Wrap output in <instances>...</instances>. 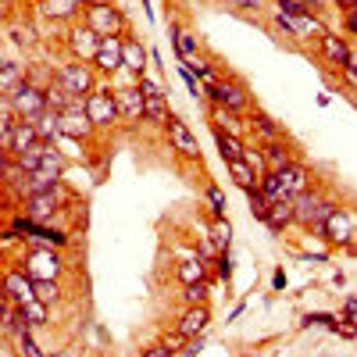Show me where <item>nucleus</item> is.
<instances>
[{
  "mask_svg": "<svg viewBox=\"0 0 357 357\" xmlns=\"http://www.w3.org/2000/svg\"><path fill=\"white\" fill-rule=\"evenodd\" d=\"M207 204H211V211H215L218 218L225 215V207H229V204H225V193H222L218 186H207Z\"/></svg>",
  "mask_w": 357,
  "mask_h": 357,
  "instance_id": "c03bdc74",
  "label": "nucleus"
},
{
  "mask_svg": "<svg viewBox=\"0 0 357 357\" xmlns=\"http://www.w3.org/2000/svg\"><path fill=\"white\" fill-rule=\"evenodd\" d=\"M340 72H343V79H347L350 86H357V65H350V61H347V65H343Z\"/></svg>",
  "mask_w": 357,
  "mask_h": 357,
  "instance_id": "3c124183",
  "label": "nucleus"
},
{
  "mask_svg": "<svg viewBox=\"0 0 357 357\" xmlns=\"http://www.w3.org/2000/svg\"><path fill=\"white\" fill-rule=\"evenodd\" d=\"M143 122H151V126H168V107H165V97H146Z\"/></svg>",
  "mask_w": 357,
  "mask_h": 357,
  "instance_id": "f704fd0d",
  "label": "nucleus"
},
{
  "mask_svg": "<svg viewBox=\"0 0 357 357\" xmlns=\"http://www.w3.org/2000/svg\"><path fill=\"white\" fill-rule=\"evenodd\" d=\"M18 321L29 325V329H40V325H47V304H43V301L25 304V307L18 311Z\"/></svg>",
  "mask_w": 357,
  "mask_h": 357,
  "instance_id": "2f4dec72",
  "label": "nucleus"
},
{
  "mask_svg": "<svg viewBox=\"0 0 357 357\" xmlns=\"http://www.w3.org/2000/svg\"><path fill=\"white\" fill-rule=\"evenodd\" d=\"M354 11H357V8H354Z\"/></svg>",
  "mask_w": 357,
  "mask_h": 357,
  "instance_id": "052dcab7",
  "label": "nucleus"
},
{
  "mask_svg": "<svg viewBox=\"0 0 357 357\" xmlns=\"http://www.w3.org/2000/svg\"><path fill=\"white\" fill-rule=\"evenodd\" d=\"M275 22L286 29L289 36H296V40H321L329 29H325L321 22H318V15H311V11H301V15H289V11H279L275 8Z\"/></svg>",
  "mask_w": 357,
  "mask_h": 357,
  "instance_id": "39448f33",
  "label": "nucleus"
},
{
  "mask_svg": "<svg viewBox=\"0 0 357 357\" xmlns=\"http://www.w3.org/2000/svg\"><path fill=\"white\" fill-rule=\"evenodd\" d=\"M57 296H61V286L57 282H36V301L50 304V301H57Z\"/></svg>",
  "mask_w": 357,
  "mask_h": 357,
  "instance_id": "a18cd8bd",
  "label": "nucleus"
},
{
  "mask_svg": "<svg viewBox=\"0 0 357 357\" xmlns=\"http://www.w3.org/2000/svg\"><path fill=\"white\" fill-rule=\"evenodd\" d=\"M318 236H325V240H333V243L347 247V243L354 240V222H350V215L343 211V207H336V211L329 215V222H325V229H321Z\"/></svg>",
  "mask_w": 357,
  "mask_h": 357,
  "instance_id": "ddd939ff",
  "label": "nucleus"
},
{
  "mask_svg": "<svg viewBox=\"0 0 357 357\" xmlns=\"http://www.w3.org/2000/svg\"><path fill=\"white\" fill-rule=\"evenodd\" d=\"M47 146H50V143H36V146H29V151L15 154L18 168H22L25 175H33V172H40V168H43V154H47Z\"/></svg>",
  "mask_w": 357,
  "mask_h": 357,
  "instance_id": "bb28decb",
  "label": "nucleus"
},
{
  "mask_svg": "<svg viewBox=\"0 0 357 357\" xmlns=\"http://www.w3.org/2000/svg\"><path fill=\"white\" fill-rule=\"evenodd\" d=\"M264 143H279L282 139V126L275 122V118H268V114H261V111H254V118H250V122H247Z\"/></svg>",
  "mask_w": 357,
  "mask_h": 357,
  "instance_id": "412c9836",
  "label": "nucleus"
},
{
  "mask_svg": "<svg viewBox=\"0 0 357 357\" xmlns=\"http://www.w3.org/2000/svg\"><path fill=\"white\" fill-rule=\"evenodd\" d=\"M318 50H321V57H325V61H329V65H347L350 61V57H354V50H350V43L343 40V36H336V33H325L321 40H318Z\"/></svg>",
  "mask_w": 357,
  "mask_h": 357,
  "instance_id": "4468645a",
  "label": "nucleus"
},
{
  "mask_svg": "<svg viewBox=\"0 0 357 357\" xmlns=\"http://www.w3.org/2000/svg\"><path fill=\"white\" fill-rule=\"evenodd\" d=\"M161 343H165V347H168V350L175 354V350H183V343H186V336H183V333H178V329H175V333H172V336H165Z\"/></svg>",
  "mask_w": 357,
  "mask_h": 357,
  "instance_id": "09e8293b",
  "label": "nucleus"
},
{
  "mask_svg": "<svg viewBox=\"0 0 357 357\" xmlns=\"http://www.w3.org/2000/svg\"><path fill=\"white\" fill-rule=\"evenodd\" d=\"M143 357H172V350H168L165 343H154V347H146V350H143Z\"/></svg>",
  "mask_w": 357,
  "mask_h": 357,
  "instance_id": "8fccbe9b",
  "label": "nucleus"
},
{
  "mask_svg": "<svg viewBox=\"0 0 357 357\" xmlns=\"http://www.w3.org/2000/svg\"><path fill=\"white\" fill-rule=\"evenodd\" d=\"M36 143H40L36 126H33V122H18L15 139H11V154H22V151H29V146H36Z\"/></svg>",
  "mask_w": 357,
  "mask_h": 357,
  "instance_id": "cd10ccee",
  "label": "nucleus"
},
{
  "mask_svg": "<svg viewBox=\"0 0 357 357\" xmlns=\"http://www.w3.org/2000/svg\"><path fill=\"white\" fill-rule=\"evenodd\" d=\"M25 72L29 65H15V61H4V68H0V89L4 93H11V89H18L25 82Z\"/></svg>",
  "mask_w": 357,
  "mask_h": 357,
  "instance_id": "c756f323",
  "label": "nucleus"
},
{
  "mask_svg": "<svg viewBox=\"0 0 357 357\" xmlns=\"http://www.w3.org/2000/svg\"><path fill=\"white\" fill-rule=\"evenodd\" d=\"M229 175L240 183L243 190H254V186H261V178H257V172L247 165V161H229Z\"/></svg>",
  "mask_w": 357,
  "mask_h": 357,
  "instance_id": "473e14b6",
  "label": "nucleus"
},
{
  "mask_svg": "<svg viewBox=\"0 0 357 357\" xmlns=\"http://www.w3.org/2000/svg\"><path fill=\"white\" fill-rule=\"evenodd\" d=\"M211 122H215V129L225 126V132H240V129H243V122L236 118V111H229V107H222V104L211 107Z\"/></svg>",
  "mask_w": 357,
  "mask_h": 357,
  "instance_id": "72a5a7b5",
  "label": "nucleus"
},
{
  "mask_svg": "<svg viewBox=\"0 0 357 357\" xmlns=\"http://www.w3.org/2000/svg\"><path fill=\"white\" fill-rule=\"evenodd\" d=\"M261 193L272 200V204L293 200V193L286 190V183H282V175H279V172H264V175H261Z\"/></svg>",
  "mask_w": 357,
  "mask_h": 357,
  "instance_id": "4be33fe9",
  "label": "nucleus"
},
{
  "mask_svg": "<svg viewBox=\"0 0 357 357\" xmlns=\"http://www.w3.org/2000/svg\"><path fill=\"white\" fill-rule=\"evenodd\" d=\"M293 222H296V204H293V200L272 204V215H268V225H272V229H289Z\"/></svg>",
  "mask_w": 357,
  "mask_h": 357,
  "instance_id": "c85d7f7f",
  "label": "nucleus"
},
{
  "mask_svg": "<svg viewBox=\"0 0 357 357\" xmlns=\"http://www.w3.org/2000/svg\"><path fill=\"white\" fill-rule=\"evenodd\" d=\"M57 122H61V136H72V139H86L97 126L89 122L86 111H61L57 114Z\"/></svg>",
  "mask_w": 357,
  "mask_h": 357,
  "instance_id": "f3484780",
  "label": "nucleus"
},
{
  "mask_svg": "<svg viewBox=\"0 0 357 357\" xmlns=\"http://www.w3.org/2000/svg\"><path fill=\"white\" fill-rule=\"evenodd\" d=\"M118 107H122V118H129V122H139L143 111H146V93H143L139 86L118 89Z\"/></svg>",
  "mask_w": 357,
  "mask_h": 357,
  "instance_id": "dca6fc26",
  "label": "nucleus"
},
{
  "mask_svg": "<svg viewBox=\"0 0 357 357\" xmlns=\"http://www.w3.org/2000/svg\"><path fill=\"white\" fill-rule=\"evenodd\" d=\"M79 11H86L82 0H40V15L54 22H72Z\"/></svg>",
  "mask_w": 357,
  "mask_h": 357,
  "instance_id": "a211bd4d",
  "label": "nucleus"
},
{
  "mask_svg": "<svg viewBox=\"0 0 357 357\" xmlns=\"http://www.w3.org/2000/svg\"><path fill=\"white\" fill-rule=\"evenodd\" d=\"M333 333H340V336H347V340H354V336H357V329H354V325H340V321L333 325Z\"/></svg>",
  "mask_w": 357,
  "mask_h": 357,
  "instance_id": "603ef678",
  "label": "nucleus"
},
{
  "mask_svg": "<svg viewBox=\"0 0 357 357\" xmlns=\"http://www.w3.org/2000/svg\"><path fill=\"white\" fill-rule=\"evenodd\" d=\"M304 321H318V325H333L336 318H333V314H307Z\"/></svg>",
  "mask_w": 357,
  "mask_h": 357,
  "instance_id": "5fc2aeb1",
  "label": "nucleus"
},
{
  "mask_svg": "<svg viewBox=\"0 0 357 357\" xmlns=\"http://www.w3.org/2000/svg\"><path fill=\"white\" fill-rule=\"evenodd\" d=\"M264 158H268V168H272V172H286V168L296 165L282 139H279V143H264Z\"/></svg>",
  "mask_w": 357,
  "mask_h": 357,
  "instance_id": "b1692460",
  "label": "nucleus"
},
{
  "mask_svg": "<svg viewBox=\"0 0 357 357\" xmlns=\"http://www.w3.org/2000/svg\"><path fill=\"white\" fill-rule=\"evenodd\" d=\"M54 146H57V151H61L65 158H72V161H79V158H82V139H72V136H61V139H57Z\"/></svg>",
  "mask_w": 357,
  "mask_h": 357,
  "instance_id": "79ce46f5",
  "label": "nucleus"
},
{
  "mask_svg": "<svg viewBox=\"0 0 357 357\" xmlns=\"http://www.w3.org/2000/svg\"><path fill=\"white\" fill-rule=\"evenodd\" d=\"M43 172H50V175H57V178L65 175V154L57 151V146H47V154H43Z\"/></svg>",
  "mask_w": 357,
  "mask_h": 357,
  "instance_id": "4c0bfd02",
  "label": "nucleus"
},
{
  "mask_svg": "<svg viewBox=\"0 0 357 357\" xmlns=\"http://www.w3.org/2000/svg\"><path fill=\"white\" fill-rule=\"evenodd\" d=\"M215 250H218V243H207V240H204V243H200V254H204V257H211V254H215Z\"/></svg>",
  "mask_w": 357,
  "mask_h": 357,
  "instance_id": "6e6d98bb",
  "label": "nucleus"
},
{
  "mask_svg": "<svg viewBox=\"0 0 357 357\" xmlns=\"http://www.w3.org/2000/svg\"><path fill=\"white\" fill-rule=\"evenodd\" d=\"M175 50H178L183 61H193V57H197V40L190 33H183V29H175Z\"/></svg>",
  "mask_w": 357,
  "mask_h": 357,
  "instance_id": "e433bc0d",
  "label": "nucleus"
},
{
  "mask_svg": "<svg viewBox=\"0 0 357 357\" xmlns=\"http://www.w3.org/2000/svg\"><path fill=\"white\" fill-rule=\"evenodd\" d=\"M243 161L257 172V178L264 175V172H272V168H268V158H264V151H254V146H247V154H243Z\"/></svg>",
  "mask_w": 357,
  "mask_h": 357,
  "instance_id": "37998d69",
  "label": "nucleus"
},
{
  "mask_svg": "<svg viewBox=\"0 0 357 357\" xmlns=\"http://www.w3.org/2000/svg\"><path fill=\"white\" fill-rule=\"evenodd\" d=\"M4 296H11L18 307L33 304L36 301V279L29 275L25 268H11V272L4 275Z\"/></svg>",
  "mask_w": 357,
  "mask_h": 357,
  "instance_id": "423d86ee",
  "label": "nucleus"
},
{
  "mask_svg": "<svg viewBox=\"0 0 357 357\" xmlns=\"http://www.w3.org/2000/svg\"><path fill=\"white\" fill-rule=\"evenodd\" d=\"M36 132H40V143H57V139H61V122H57V111H47V114H40L36 118Z\"/></svg>",
  "mask_w": 357,
  "mask_h": 357,
  "instance_id": "a878e982",
  "label": "nucleus"
},
{
  "mask_svg": "<svg viewBox=\"0 0 357 357\" xmlns=\"http://www.w3.org/2000/svg\"><path fill=\"white\" fill-rule=\"evenodd\" d=\"M25 79L33 82V86H40V89H50V86L57 82V79H54V75H50V72H47L43 65H33V68L25 72Z\"/></svg>",
  "mask_w": 357,
  "mask_h": 357,
  "instance_id": "58836bf2",
  "label": "nucleus"
},
{
  "mask_svg": "<svg viewBox=\"0 0 357 357\" xmlns=\"http://www.w3.org/2000/svg\"><path fill=\"white\" fill-rule=\"evenodd\" d=\"M11 40L33 47V43H36V29H33V25H22V29H15V33H11Z\"/></svg>",
  "mask_w": 357,
  "mask_h": 357,
  "instance_id": "de8ad7c7",
  "label": "nucleus"
},
{
  "mask_svg": "<svg viewBox=\"0 0 357 357\" xmlns=\"http://www.w3.org/2000/svg\"><path fill=\"white\" fill-rule=\"evenodd\" d=\"M86 25L104 40V36H122L126 18H122V11L111 8V4H86Z\"/></svg>",
  "mask_w": 357,
  "mask_h": 357,
  "instance_id": "20e7f679",
  "label": "nucleus"
},
{
  "mask_svg": "<svg viewBox=\"0 0 357 357\" xmlns=\"http://www.w3.org/2000/svg\"><path fill=\"white\" fill-rule=\"evenodd\" d=\"M122 61H126V68H129L132 75H143V72H146V50H143L139 40H126V47H122Z\"/></svg>",
  "mask_w": 357,
  "mask_h": 357,
  "instance_id": "5701e85b",
  "label": "nucleus"
},
{
  "mask_svg": "<svg viewBox=\"0 0 357 357\" xmlns=\"http://www.w3.org/2000/svg\"><path fill=\"white\" fill-rule=\"evenodd\" d=\"M100 43H104V40H100L89 25H75L72 33H68V50L79 57V61H93L97 50H100Z\"/></svg>",
  "mask_w": 357,
  "mask_h": 357,
  "instance_id": "6e6552de",
  "label": "nucleus"
},
{
  "mask_svg": "<svg viewBox=\"0 0 357 357\" xmlns=\"http://www.w3.org/2000/svg\"><path fill=\"white\" fill-rule=\"evenodd\" d=\"M57 211H61V186H57L54 193H33V197H25V215L29 218L50 222Z\"/></svg>",
  "mask_w": 357,
  "mask_h": 357,
  "instance_id": "1a4fd4ad",
  "label": "nucleus"
},
{
  "mask_svg": "<svg viewBox=\"0 0 357 357\" xmlns=\"http://www.w3.org/2000/svg\"><path fill=\"white\" fill-rule=\"evenodd\" d=\"M72 104H75V93H72V89H68V86H65L61 79H57V82H54V86L47 89V107L61 114V111H68Z\"/></svg>",
  "mask_w": 357,
  "mask_h": 357,
  "instance_id": "393cba45",
  "label": "nucleus"
},
{
  "mask_svg": "<svg viewBox=\"0 0 357 357\" xmlns=\"http://www.w3.org/2000/svg\"><path fill=\"white\" fill-rule=\"evenodd\" d=\"M175 275H178V282H183V286L207 282V264H204V257H200V254H197V257H186L183 264L175 268Z\"/></svg>",
  "mask_w": 357,
  "mask_h": 357,
  "instance_id": "aec40b11",
  "label": "nucleus"
},
{
  "mask_svg": "<svg viewBox=\"0 0 357 357\" xmlns=\"http://www.w3.org/2000/svg\"><path fill=\"white\" fill-rule=\"evenodd\" d=\"M22 268L36 282H57V279H61V272H65V261H61V254H57V250L33 247V250L22 257Z\"/></svg>",
  "mask_w": 357,
  "mask_h": 357,
  "instance_id": "f03ea898",
  "label": "nucleus"
},
{
  "mask_svg": "<svg viewBox=\"0 0 357 357\" xmlns=\"http://www.w3.org/2000/svg\"><path fill=\"white\" fill-rule=\"evenodd\" d=\"M82 4H111V0H82Z\"/></svg>",
  "mask_w": 357,
  "mask_h": 357,
  "instance_id": "13d9d810",
  "label": "nucleus"
},
{
  "mask_svg": "<svg viewBox=\"0 0 357 357\" xmlns=\"http://www.w3.org/2000/svg\"><path fill=\"white\" fill-rule=\"evenodd\" d=\"M207 321H211V311H207V304H190L183 311V318H178V333H183L186 340L200 336L207 329Z\"/></svg>",
  "mask_w": 357,
  "mask_h": 357,
  "instance_id": "2eb2a0df",
  "label": "nucleus"
},
{
  "mask_svg": "<svg viewBox=\"0 0 357 357\" xmlns=\"http://www.w3.org/2000/svg\"><path fill=\"white\" fill-rule=\"evenodd\" d=\"M4 100L11 104V111L18 114V122H36L40 114H47V89L33 86V82H22L18 89H11V93H4Z\"/></svg>",
  "mask_w": 357,
  "mask_h": 357,
  "instance_id": "f257e3e1",
  "label": "nucleus"
},
{
  "mask_svg": "<svg viewBox=\"0 0 357 357\" xmlns=\"http://www.w3.org/2000/svg\"><path fill=\"white\" fill-rule=\"evenodd\" d=\"M86 114H89V122H93L97 129L114 126V118H122L118 93H111V89H93V93L86 97Z\"/></svg>",
  "mask_w": 357,
  "mask_h": 357,
  "instance_id": "7ed1b4c3",
  "label": "nucleus"
},
{
  "mask_svg": "<svg viewBox=\"0 0 357 357\" xmlns=\"http://www.w3.org/2000/svg\"><path fill=\"white\" fill-rule=\"evenodd\" d=\"M218 275H222V279H229V275H232V261H229V254L218 261Z\"/></svg>",
  "mask_w": 357,
  "mask_h": 357,
  "instance_id": "864d4df0",
  "label": "nucleus"
},
{
  "mask_svg": "<svg viewBox=\"0 0 357 357\" xmlns=\"http://www.w3.org/2000/svg\"><path fill=\"white\" fill-rule=\"evenodd\" d=\"M122 47H126L122 36H104V43H100V50H97V57H93L97 72L111 75V72H118V68H126V61H122Z\"/></svg>",
  "mask_w": 357,
  "mask_h": 357,
  "instance_id": "9d476101",
  "label": "nucleus"
},
{
  "mask_svg": "<svg viewBox=\"0 0 357 357\" xmlns=\"http://www.w3.org/2000/svg\"><path fill=\"white\" fill-rule=\"evenodd\" d=\"M247 200H250V211H254V218L268 222V215H272V200H268V197L261 193V186L247 190Z\"/></svg>",
  "mask_w": 357,
  "mask_h": 357,
  "instance_id": "c9c22d12",
  "label": "nucleus"
},
{
  "mask_svg": "<svg viewBox=\"0 0 357 357\" xmlns=\"http://www.w3.org/2000/svg\"><path fill=\"white\" fill-rule=\"evenodd\" d=\"M50 357H68V354H61V350H54V354H50Z\"/></svg>",
  "mask_w": 357,
  "mask_h": 357,
  "instance_id": "bf43d9fd",
  "label": "nucleus"
},
{
  "mask_svg": "<svg viewBox=\"0 0 357 357\" xmlns=\"http://www.w3.org/2000/svg\"><path fill=\"white\" fill-rule=\"evenodd\" d=\"M211 240H215L222 250H229V243H232V229H229V222H225V218H218V222L211 225Z\"/></svg>",
  "mask_w": 357,
  "mask_h": 357,
  "instance_id": "a19ab883",
  "label": "nucleus"
},
{
  "mask_svg": "<svg viewBox=\"0 0 357 357\" xmlns=\"http://www.w3.org/2000/svg\"><path fill=\"white\" fill-rule=\"evenodd\" d=\"M57 79H61L75 97H89L97 89L93 86V72H89L86 65H61V68H57Z\"/></svg>",
  "mask_w": 357,
  "mask_h": 357,
  "instance_id": "9b49d317",
  "label": "nucleus"
},
{
  "mask_svg": "<svg viewBox=\"0 0 357 357\" xmlns=\"http://www.w3.org/2000/svg\"><path fill=\"white\" fill-rule=\"evenodd\" d=\"M333 4L343 8V11H354V8H357V0H333Z\"/></svg>",
  "mask_w": 357,
  "mask_h": 357,
  "instance_id": "4d7b16f0",
  "label": "nucleus"
},
{
  "mask_svg": "<svg viewBox=\"0 0 357 357\" xmlns=\"http://www.w3.org/2000/svg\"><path fill=\"white\" fill-rule=\"evenodd\" d=\"M183 296H186V304H204V301H207V282L183 286Z\"/></svg>",
  "mask_w": 357,
  "mask_h": 357,
  "instance_id": "49530a36",
  "label": "nucleus"
},
{
  "mask_svg": "<svg viewBox=\"0 0 357 357\" xmlns=\"http://www.w3.org/2000/svg\"><path fill=\"white\" fill-rule=\"evenodd\" d=\"M215 139H218V151H222L225 165H229V161H243V154H247V143H243L240 136H236V132L215 129Z\"/></svg>",
  "mask_w": 357,
  "mask_h": 357,
  "instance_id": "6ab92c4d",
  "label": "nucleus"
},
{
  "mask_svg": "<svg viewBox=\"0 0 357 357\" xmlns=\"http://www.w3.org/2000/svg\"><path fill=\"white\" fill-rule=\"evenodd\" d=\"M207 97H211L215 104H222V107H229V111H236V114L250 107V100H247V93H243V86L225 82V79H218L215 86H207Z\"/></svg>",
  "mask_w": 357,
  "mask_h": 357,
  "instance_id": "0eeeda50",
  "label": "nucleus"
},
{
  "mask_svg": "<svg viewBox=\"0 0 357 357\" xmlns=\"http://www.w3.org/2000/svg\"><path fill=\"white\" fill-rule=\"evenodd\" d=\"M279 175H282V183H286V190H289L293 197H296V193H307V190H311V183H307L311 175H307V172H304L301 165H293V168H286V172H279Z\"/></svg>",
  "mask_w": 357,
  "mask_h": 357,
  "instance_id": "7c9ffc66",
  "label": "nucleus"
},
{
  "mask_svg": "<svg viewBox=\"0 0 357 357\" xmlns=\"http://www.w3.org/2000/svg\"><path fill=\"white\" fill-rule=\"evenodd\" d=\"M18 347H22V357H43V350L36 347V340L29 336V325H22V329H18Z\"/></svg>",
  "mask_w": 357,
  "mask_h": 357,
  "instance_id": "ea45409f",
  "label": "nucleus"
},
{
  "mask_svg": "<svg viewBox=\"0 0 357 357\" xmlns=\"http://www.w3.org/2000/svg\"><path fill=\"white\" fill-rule=\"evenodd\" d=\"M168 143H172V151H178L183 158H200L197 136L190 132L186 122H178V118H168Z\"/></svg>",
  "mask_w": 357,
  "mask_h": 357,
  "instance_id": "f8f14e48",
  "label": "nucleus"
}]
</instances>
